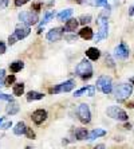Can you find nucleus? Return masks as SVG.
<instances>
[{
    "mask_svg": "<svg viewBox=\"0 0 134 149\" xmlns=\"http://www.w3.org/2000/svg\"><path fill=\"white\" fill-rule=\"evenodd\" d=\"M12 93H14V95H16V97L23 95V93H24V83H16V85L14 86V89H12Z\"/></svg>",
    "mask_w": 134,
    "mask_h": 149,
    "instance_id": "393cba45",
    "label": "nucleus"
},
{
    "mask_svg": "<svg viewBox=\"0 0 134 149\" xmlns=\"http://www.w3.org/2000/svg\"><path fill=\"white\" fill-rule=\"evenodd\" d=\"M125 128H126V129H131V125L130 124H126V125H125Z\"/></svg>",
    "mask_w": 134,
    "mask_h": 149,
    "instance_id": "79ce46f5",
    "label": "nucleus"
},
{
    "mask_svg": "<svg viewBox=\"0 0 134 149\" xmlns=\"http://www.w3.org/2000/svg\"><path fill=\"white\" fill-rule=\"evenodd\" d=\"M130 83H133V85H134V77H133V78H130Z\"/></svg>",
    "mask_w": 134,
    "mask_h": 149,
    "instance_id": "a18cd8bd",
    "label": "nucleus"
},
{
    "mask_svg": "<svg viewBox=\"0 0 134 149\" xmlns=\"http://www.w3.org/2000/svg\"><path fill=\"white\" fill-rule=\"evenodd\" d=\"M16 36H15V35H11L10 38H8V43H10V46H12V45H15V43H16Z\"/></svg>",
    "mask_w": 134,
    "mask_h": 149,
    "instance_id": "72a5a7b5",
    "label": "nucleus"
},
{
    "mask_svg": "<svg viewBox=\"0 0 134 149\" xmlns=\"http://www.w3.org/2000/svg\"><path fill=\"white\" fill-rule=\"evenodd\" d=\"M19 109H20L19 104H17V102H15V101H12V102H10V104L7 105V108H6V111H7V114L14 116V114H16L17 111H19Z\"/></svg>",
    "mask_w": 134,
    "mask_h": 149,
    "instance_id": "6ab92c4d",
    "label": "nucleus"
},
{
    "mask_svg": "<svg viewBox=\"0 0 134 149\" xmlns=\"http://www.w3.org/2000/svg\"><path fill=\"white\" fill-rule=\"evenodd\" d=\"M78 117L82 124H89L91 121V111L87 104H81L78 106Z\"/></svg>",
    "mask_w": 134,
    "mask_h": 149,
    "instance_id": "6e6552de",
    "label": "nucleus"
},
{
    "mask_svg": "<svg viewBox=\"0 0 134 149\" xmlns=\"http://www.w3.org/2000/svg\"><path fill=\"white\" fill-rule=\"evenodd\" d=\"M11 126H12V122H11V121H7V122H3V124H1L0 129H1V130H6V129L11 128Z\"/></svg>",
    "mask_w": 134,
    "mask_h": 149,
    "instance_id": "2f4dec72",
    "label": "nucleus"
},
{
    "mask_svg": "<svg viewBox=\"0 0 134 149\" xmlns=\"http://www.w3.org/2000/svg\"><path fill=\"white\" fill-rule=\"evenodd\" d=\"M95 90H97L95 86H86V87H82V89L76 90L75 93H74V95H75V97H81L83 94H87L89 97H93L94 94H95Z\"/></svg>",
    "mask_w": 134,
    "mask_h": 149,
    "instance_id": "ddd939ff",
    "label": "nucleus"
},
{
    "mask_svg": "<svg viewBox=\"0 0 134 149\" xmlns=\"http://www.w3.org/2000/svg\"><path fill=\"white\" fill-rule=\"evenodd\" d=\"M0 100L7 101V102H12L14 97H12V95H8V94H0Z\"/></svg>",
    "mask_w": 134,
    "mask_h": 149,
    "instance_id": "c756f323",
    "label": "nucleus"
},
{
    "mask_svg": "<svg viewBox=\"0 0 134 149\" xmlns=\"http://www.w3.org/2000/svg\"><path fill=\"white\" fill-rule=\"evenodd\" d=\"M107 116L111 118H114V120H118V121H127V113L124 110V109L118 108V106H110V108H107L106 110Z\"/></svg>",
    "mask_w": 134,
    "mask_h": 149,
    "instance_id": "423d86ee",
    "label": "nucleus"
},
{
    "mask_svg": "<svg viewBox=\"0 0 134 149\" xmlns=\"http://www.w3.org/2000/svg\"><path fill=\"white\" fill-rule=\"evenodd\" d=\"M79 26V20L76 19H69V20L66 22L65 24V28H63V31H67V32H74L78 28Z\"/></svg>",
    "mask_w": 134,
    "mask_h": 149,
    "instance_id": "4468645a",
    "label": "nucleus"
},
{
    "mask_svg": "<svg viewBox=\"0 0 134 149\" xmlns=\"http://www.w3.org/2000/svg\"><path fill=\"white\" fill-rule=\"evenodd\" d=\"M94 6H97V7H101V6L106 7L109 4H107V0H94Z\"/></svg>",
    "mask_w": 134,
    "mask_h": 149,
    "instance_id": "c85d7f7f",
    "label": "nucleus"
},
{
    "mask_svg": "<svg viewBox=\"0 0 134 149\" xmlns=\"http://www.w3.org/2000/svg\"><path fill=\"white\" fill-rule=\"evenodd\" d=\"M106 134V130H103V129H99V128H97L94 129V130H91V132L89 133V136H87V140H95L98 139V137H102V136Z\"/></svg>",
    "mask_w": 134,
    "mask_h": 149,
    "instance_id": "a211bd4d",
    "label": "nucleus"
},
{
    "mask_svg": "<svg viewBox=\"0 0 134 149\" xmlns=\"http://www.w3.org/2000/svg\"><path fill=\"white\" fill-rule=\"evenodd\" d=\"M71 15H72V10L67 8V10H63L62 12H59L56 17H58V20H69Z\"/></svg>",
    "mask_w": 134,
    "mask_h": 149,
    "instance_id": "b1692460",
    "label": "nucleus"
},
{
    "mask_svg": "<svg viewBox=\"0 0 134 149\" xmlns=\"http://www.w3.org/2000/svg\"><path fill=\"white\" fill-rule=\"evenodd\" d=\"M90 22H91V15H83V16L79 19V23L83 24L85 27H86V24H89Z\"/></svg>",
    "mask_w": 134,
    "mask_h": 149,
    "instance_id": "bb28decb",
    "label": "nucleus"
},
{
    "mask_svg": "<svg viewBox=\"0 0 134 149\" xmlns=\"http://www.w3.org/2000/svg\"><path fill=\"white\" fill-rule=\"evenodd\" d=\"M105 148H106V146L103 145V144H98V145H97L94 149H105Z\"/></svg>",
    "mask_w": 134,
    "mask_h": 149,
    "instance_id": "ea45409f",
    "label": "nucleus"
},
{
    "mask_svg": "<svg viewBox=\"0 0 134 149\" xmlns=\"http://www.w3.org/2000/svg\"><path fill=\"white\" fill-rule=\"evenodd\" d=\"M65 38L67 39V40H76L78 36H76V35H70V36H65Z\"/></svg>",
    "mask_w": 134,
    "mask_h": 149,
    "instance_id": "58836bf2",
    "label": "nucleus"
},
{
    "mask_svg": "<svg viewBox=\"0 0 134 149\" xmlns=\"http://www.w3.org/2000/svg\"><path fill=\"white\" fill-rule=\"evenodd\" d=\"M23 67H24V63L22 61H15V62H12L10 65V70L12 73H19Z\"/></svg>",
    "mask_w": 134,
    "mask_h": 149,
    "instance_id": "5701e85b",
    "label": "nucleus"
},
{
    "mask_svg": "<svg viewBox=\"0 0 134 149\" xmlns=\"http://www.w3.org/2000/svg\"><path fill=\"white\" fill-rule=\"evenodd\" d=\"M74 87H75V81H74V79H69V81H66V82H63V83L56 85V86L52 87V89H50V93H51V94L69 93V91H71L72 89H74Z\"/></svg>",
    "mask_w": 134,
    "mask_h": 149,
    "instance_id": "0eeeda50",
    "label": "nucleus"
},
{
    "mask_svg": "<svg viewBox=\"0 0 134 149\" xmlns=\"http://www.w3.org/2000/svg\"><path fill=\"white\" fill-rule=\"evenodd\" d=\"M4 81H6V70H0V87L4 86Z\"/></svg>",
    "mask_w": 134,
    "mask_h": 149,
    "instance_id": "7c9ffc66",
    "label": "nucleus"
},
{
    "mask_svg": "<svg viewBox=\"0 0 134 149\" xmlns=\"http://www.w3.org/2000/svg\"><path fill=\"white\" fill-rule=\"evenodd\" d=\"M75 73L78 74L82 79H89L93 77V66H91V63L90 61L87 59H83L81 62L78 63V66L75 67Z\"/></svg>",
    "mask_w": 134,
    "mask_h": 149,
    "instance_id": "f257e3e1",
    "label": "nucleus"
},
{
    "mask_svg": "<svg viewBox=\"0 0 134 149\" xmlns=\"http://www.w3.org/2000/svg\"><path fill=\"white\" fill-rule=\"evenodd\" d=\"M129 54H130V50H129V47H127L125 42H121L119 45L114 49V56L118 59H127Z\"/></svg>",
    "mask_w": 134,
    "mask_h": 149,
    "instance_id": "1a4fd4ad",
    "label": "nucleus"
},
{
    "mask_svg": "<svg viewBox=\"0 0 134 149\" xmlns=\"http://www.w3.org/2000/svg\"><path fill=\"white\" fill-rule=\"evenodd\" d=\"M43 94L38 93V91H28L27 93V101L31 102V101H38V100H43Z\"/></svg>",
    "mask_w": 134,
    "mask_h": 149,
    "instance_id": "4be33fe9",
    "label": "nucleus"
},
{
    "mask_svg": "<svg viewBox=\"0 0 134 149\" xmlns=\"http://www.w3.org/2000/svg\"><path fill=\"white\" fill-rule=\"evenodd\" d=\"M4 122V118L3 117H0V126H1V124Z\"/></svg>",
    "mask_w": 134,
    "mask_h": 149,
    "instance_id": "37998d69",
    "label": "nucleus"
},
{
    "mask_svg": "<svg viewBox=\"0 0 134 149\" xmlns=\"http://www.w3.org/2000/svg\"><path fill=\"white\" fill-rule=\"evenodd\" d=\"M133 93V85H129V83H121L118 85V87L115 89V98L119 101L125 100V98H129Z\"/></svg>",
    "mask_w": 134,
    "mask_h": 149,
    "instance_id": "20e7f679",
    "label": "nucleus"
},
{
    "mask_svg": "<svg viewBox=\"0 0 134 149\" xmlns=\"http://www.w3.org/2000/svg\"><path fill=\"white\" fill-rule=\"evenodd\" d=\"M47 120V111L44 109H38L32 113V121L35 122L36 125H40Z\"/></svg>",
    "mask_w": 134,
    "mask_h": 149,
    "instance_id": "f8f14e48",
    "label": "nucleus"
},
{
    "mask_svg": "<svg viewBox=\"0 0 134 149\" xmlns=\"http://www.w3.org/2000/svg\"><path fill=\"white\" fill-rule=\"evenodd\" d=\"M24 134L27 136L28 139H31V140H34V139H35V132L32 130L31 128H27V129H26V133H24Z\"/></svg>",
    "mask_w": 134,
    "mask_h": 149,
    "instance_id": "cd10ccee",
    "label": "nucleus"
},
{
    "mask_svg": "<svg viewBox=\"0 0 134 149\" xmlns=\"http://www.w3.org/2000/svg\"><path fill=\"white\" fill-rule=\"evenodd\" d=\"M15 79H16V77H15L14 74L8 75L7 78H6V81H4V86L11 87V85H14V83H15Z\"/></svg>",
    "mask_w": 134,
    "mask_h": 149,
    "instance_id": "a878e982",
    "label": "nucleus"
},
{
    "mask_svg": "<svg viewBox=\"0 0 134 149\" xmlns=\"http://www.w3.org/2000/svg\"><path fill=\"white\" fill-rule=\"evenodd\" d=\"M6 52V45L4 42H0V54H4Z\"/></svg>",
    "mask_w": 134,
    "mask_h": 149,
    "instance_id": "4c0bfd02",
    "label": "nucleus"
},
{
    "mask_svg": "<svg viewBox=\"0 0 134 149\" xmlns=\"http://www.w3.org/2000/svg\"><path fill=\"white\" fill-rule=\"evenodd\" d=\"M26 149H32V148H31V146H27V148H26Z\"/></svg>",
    "mask_w": 134,
    "mask_h": 149,
    "instance_id": "49530a36",
    "label": "nucleus"
},
{
    "mask_svg": "<svg viewBox=\"0 0 134 149\" xmlns=\"http://www.w3.org/2000/svg\"><path fill=\"white\" fill-rule=\"evenodd\" d=\"M97 87H99L103 94H110L113 91V81L110 77L101 75L97 81Z\"/></svg>",
    "mask_w": 134,
    "mask_h": 149,
    "instance_id": "39448f33",
    "label": "nucleus"
},
{
    "mask_svg": "<svg viewBox=\"0 0 134 149\" xmlns=\"http://www.w3.org/2000/svg\"><path fill=\"white\" fill-rule=\"evenodd\" d=\"M26 129H27V126H26V124H24L23 121L20 122H17L16 125H15V128H14V133L16 136H22L26 133Z\"/></svg>",
    "mask_w": 134,
    "mask_h": 149,
    "instance_id": "aec40b11",
    "label": "nucleus"
},
{
    "mask_svg": "<svg viewBox=\"0 0 134 149\" xmlns=\"http://www.w3.org/2000/svg\"><path fill=\"white\" fill-rule=\"evenodd\" d=\"M79 36L85 40H90V39L94 38V32L90 27H83L81 31H79Z\"/></svg>",
    "mask_w": 134,
    "mask_h": 149,
    "instance_id": "f3484780",
    "label": "nucleus"
},
{
    "mask_svg": "<svg viewBox=\"0 0 134 149\" xmlns=\"http://www.w3.org/2000/svg\"><path fill=\"white\" fill-rule=\"evenodd\" d=\"M86 56L90 61H97V59H99V56H101V51L97 49V47H90L86 51Z\"/></svg>",
    "mask_w": 134,
    "mask_h": 149,
    "instance_id": "2eb2a0df",
    "label": "nucleus"
},
{
    "mask_svg": "<svg viewBox=\"0 0 134 149\" xmlns=\"http://www.w3.org/2000/svg\"><path fill=\"white\" fill-rule=\"evenodd\" d=\"M30 32H31V28L28 27V26L26 24H19L16 28H15V36H16V39H19V40H22V39L27 38L28 35H30Z\"/></svg>",
    "mask_w": 134,
    "mask_h": 149,
    "instance_id": "9b49d317",
    "label": "nucleus"
},
{
    "mask_svg": "<svg viewBox=\"0 0 134 149\" xmlns=\"http://www.w3.org/2000/svg\"><path fill=\"white\" fill-rule=\"evenodd\" d=\"M87 136H89V132H87V129L85 128H79V129H75V139L76 140H86Z\"/></svg>",
    "mask_w": 134,
    "mask_h": 149,
    "instance_id": "412c9836",
    "label": "nucleus"
},
{
    "mask_svg": "<svg viewBox=\"0 0 134 149\" xmlns=\"http://www.w3.org/2000/svg\"><path fill=\"white\" fill-rule=\"evenodd\" d=\"M106 63L109 65L110 67H114V63H113V59H111L110 55H106Z\"/></svg>",
    "mask_w": 134,
    "mask_h": 149,
    "instance_id": "e433bc0d",
    "label": "nucleus"
},
{
    "mask_svg": "<svg viewBox=\"0 0 134 149\" xmlns=\"http://www.w3.org/2000/svg\"><path fill=\"white\" fill-rule=\"evenodd\" d=\"M8 1H10V0H0V10H4V8L7 7Z\"/></svg>",
    "mask_w": 134,
    "mask_h": 149,
    "instance_id": "f704fd0d",
    "label": "nucleus"
},
{
    "mask_svg": "<svg viewBox=\"0 0 134 149\" xmlns=\"http://www.w3.org/2000/svg\"><path fill=\"white\" fill-rule=\"evenodd\" d=\"M19 20L22 22V24H26V26H34L38 23L39 20V16L36 12H32V11H23L19 14Z\"/></svg>",
    "mask_w": 134,
    "mask_h": 149,
    "instance_id": "7ed1b4c3",
    "label": "nucleus"
},
{
    "mask_svg": "<svg viewBox=\"0 0 134 149\" xmlns=\"http://www.w3.org/2000/svg\"><path fill=\"white\" fill-rule=\"evenodd\" d=\"M129 15H130V16H134V6L130 8V11H129Z\"/></svg>",
    "mask_w": 134,
    "mask_h": 149,
    "instance_id": "a19ab883",
    "label": "nucleus"
},
{
    "mask_svg": "<svg viewBox=\"0 0 134 149\" xmlns=\"http://www.w3.org/2000/svg\"><path fill=\"white\" fill-rule=\"evenodd\" d=\"M48 42H58L63 38V28H59V27H55V28H51L50 31L47 32L46 35Z\"/></svg>",
    "mask_w": 134,
    "mask_h": 149,
    "instance_id": "9d476101",
    "label": "nucleus"
},
{
    "mask_svg": "<svg viewBox=\"0 0 134 149\" xmlns=\"http://www.w3.org/2000/svg\"><path fill=\"white\" fill-rule=\"evenodd\" d=\"M54 16H55V12H54V11H50V12H47V14L44 15V17H43V20H42V22H40V24H39L38 34H40V32H42V28L44 27V26L47 24L48 22H51V19H54Z\"/></svg>",
    "mask_w": 134,
    "mask_h": 149,
    "instance_id": "dca6fc26",
    "label": "nucleus"
},
{
    "mask_svg": "<svg viewBox=\"0 0 134 149\" xmlns=\"http://www.w3.org/2000/svg\"><path fill=\"white\" fill-rule=\"evenodd\" d=\"M40 7H42V3H34L32 4V10H35L36 11V12H38V11H40Z\"/></svg>",
    "mask_w": 134,
    "mask_h": 149,
    "instance_id": "c9c22d12",
    "label": "nucleus"
},
{
    "mask_svg": "<svg viewBox=\"0 0 134 149\" xmlns=\"http://www.w3.org/2000/svg\"><path fill=\"white\" fill-rule=\"evenodd\" d=\"M72 1H75V3H79V4H81V3L83 1V0H72Z\"/></svg>",
    "mask_w": 134,
    "mask_h": 149,
    "instance_id": "c03bdc74",
    "label": "nucleus"
},
{
    "mask_svg": "<svg viewBox=\"0 0 134 149\" xmlns=\"http://www.w3.org/2000/svg\"><path fill=\"white\" fill-rule=\"evenodd\" d=\"M97 23L99 26V30H98L97 36L94 39H95V42H101L103 39H106L107 35H109V20H107V17L99 15L98 19H97Z\"/></svg>",
    "mask_w": 134,
    "mask_h": 149,
    "instance_id": "f03ea898",
    "label": "nucleus"
},
{
    "mask_svg": "<svg viewBox=\"0 0 134 149\" xmlns=\"http://www.w3.org/2000/svg\"><path fill=\"white\" fill-rule=\"evenodd\" d=\"M30 0H15V6L16 7H22V6H24L26 3H28Z\"/></svg>",
    "mask_w": 134,
    "mask_h": 149,
    "instance_id": "473e14b6",
    "label": "nucleus"
}]
</instances>
